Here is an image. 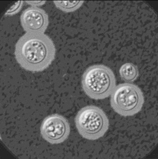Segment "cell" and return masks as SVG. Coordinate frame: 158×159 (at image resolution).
Returning a JSON list of instances; mask_svg holds the SVG:
<instances>
[{"label":"cell","mask_w":158,"mask_h":159,"mask_svg":"<svg viewBox=\"0 0 158 159\" xmlns=\"http://www.w3.org/2000/svg\"><path fill=\"white\" fill-rule=\"evenodd\" d=\"M55 45L44 33H26L15 44V55L17 62L25 70L41 72L54 61Z\"/></svg>","instance_id":"6da1fadb"},{"label":"cell","mask_w":158,"mask_h":159,"mask_svg":"<svg viewBox=\"0 0 158 159\" xmlns=\"http://www.w3.org/2000/svg\"><path fill=\"white\" fill-rule=\"evenodd\" d=\"M114 72L103 65L89 66L82 77V87L87 95L94 100H102L111 95L116 87Z\"/></svg>","instance_id":"7a4b0ae2"},{"label":"cell","mask_w":158,"mask_h":159,"mask_svg":"<svg viewBox=\"0 0 158 159\" xmlns=\"http://www.w3.org/2000/svg\"><path fill=\"white\" fill-rule=\"evenodd\" d=\"M75 125L81 136L94 140L104 136L109 127V121L104 111L94 106L84 107L75 119Z\"/></svg>","instance_id":"3957f363"},{"label":"cell","mask_w":158,"mask_h":159,"mask_svg":"<svg viewBox=\"0 0 158 159\" xmlns=\"http://www.w3.org/2000/svg\"><path fill=\"white\" fill-rule=\"evenodd\" d=\"M144 103L143 93L138 86L124 83L116 86L110 103L115 111L124 116H132L141 111Z\"/></svg>","instance_id":"277c9868"},{"label":"cell","mask_w":158,"mask_h":159,"mask_svg":"<svg viewBox=\"0 0 158 159\" xmlns=\"http://www.w3.org/2000/svg\"><path fill=\"white\" fill-rule=\"evenodd\" d=\"M70 125L66 118L59 114L49 116L42 122L40 132L45 140L51 144H59L68 139Z\"/></svg>","instance_id":"5b68a950"},{"label":"cell","mask_w":158,"mask_h":159,"mask_svg":"<svg viewBox=\"0 0 158 159\" xmlns=\"http://www.w3.org/2000/svg\"><path fill=\"white\" fill-rule=\"evenodd\" d=\"M21 25L26 33H44L48 27V15L43 9L30 7L22 12L20 17Z\"/></svg>","instance_id":"8992f818"},{"label":"cell","mask_w":158,"mask_h":159,"mask_svg":"<svg viewBox=\"0 0 158 159\" xmlns=\"http://www.w3.org/2000/svg\"><path fill=\"white\" fill-rule=\"evenodd\" d=\"M119 72L121 79L127 83L134 82L139 75L138 66L131 63L123 65L120 68Z\"/></svg>","instance_id":"52a82bcc"},{"label":"cell","mask_w":158,"mask_h":159,"mask_svg":"<svg viewBox=\"0 0 158 159\" xmlns=\"http://www.w3.org/2000/svg\"><path fill=\"white\" fill-rule=\"evenodd\" d=\"M54 5L58 9L65 12L74 11L80 8L84 1H54Z\"/></svg>","instance_id":"ba28073f"},{"label":"cell","mask_w":158,"mask_h":159,"mask_svg":"<svg viewBox=\"0 0 158 159\" xmlns=\"http://www.w3.org/2000/svg\"><path fill=\"white\" fill-rule=\"evenodd\" d=\"M23 2V1H18V2L15 4V5L11 7L10 9L7 11L5 15H12L17 13L21 8Z\"/></svg>","instance_id":"9c48e42d"},{"label":"cell","mask_w":158,"mask_h":159,"mask_svg":"<svg viewBox=\"0 0 158 159\" xmlns=\"http://www.w3.org/2000/svg\"><path fill=\"white\" fill-rule=\"evenodd\" d=\"M46 1H25V2L28 5H30L33 7H37L39 6H41L43 5H44Z\"/></svg>","instance_id":"30bf717a"}]
</instances>
